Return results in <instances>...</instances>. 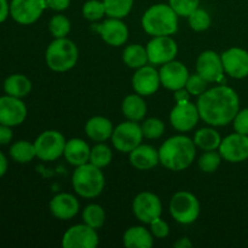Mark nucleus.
I'll return each instance as SVG.
<instances>
[{
    "label": "nucleus",
    "instance_id": "nucleus-1",
    "mask_svg": "<svg viewBox=\"0 0 248 248\" xmlns=\"http://www.w3.org/2000/svg\"><path fill=\"white\" fill-rule=\"evenodd\" d=\"M196 107L202 121L213 127H219L232 123L240 110V98L234 89L219 85L200 94Z\"/></svg>",
    "mask_w": 248,
    "mask_h": 248
},
{
    "label": "nucleus",
    "instance_id": "nucleus-2",
    "mask_svg": "<svg viewBox=\"0 0 248 248\" xmlns=\"http://www.w3.org/2000/svg\"><path fill=\"white\" fill-rule=\"evenodd\" d=\"M196 156V145L191 138L177 135L162 143L159 149L160 164L171 171H183L193 164Z\"/></svg>",
    "mask_w": 248,
    "mask_h": 248
},
{
    "label": "nucleus",
    "instance_id": "nucleus-3",
    "mask_svg": "<svg viewBox=\"0 0 248 248\" xmlns=\"http://www.w3.org/2000/svg\"><path fill=\"white\" fill-rule=\"evenodd\" d=\"M178 17L169 4H155L143 15L142 27L152 36L173 35L178 31Z\"/></svg>",
    "mask_w": 248,
    "mask_h": 248
},
{
    "label": "nucleus",
    "instance_id": "nucleus-4",
    "mask_svg": "<svg viewBox=\"0 0 248 248\" xmlns=\"http://www.w3.org/2000/svg\"><path fill=\"white\" fill-rule=\"evenodd\" d=\"M102 169L91 162L78 166L72 176V186L75 193L85 199H94L103 191L106 186Z\"/></svg>",
    "mask_w": 248,
    "mask_h": 248
},
{
    "label": "nucleus",
    "instance_id": "nucleus-5",
    "mask_svg": "<svg viewBox=\"0 0 248 248\" xmlns=\"http://www.w3.org/2000/svg\"><path fill=\"white\" fill-rule=\"evenodd\" d=\"M79 50L74 41L68 38H57L47 46L45 61L51 70L64 73L77 65Z\"/></svg>",
    "mask_w": 248,
    "mask_h": 248
},
{
    "label": "nucleus",
    "instance_id": "nucleus-6",
    "mask_svg": "<svg viewBox=\"0 0 248 248\" xmlns=\"http://www.w3.org/2000/svg\"><path fill=\"white\" fill-rule=\"evenodd\" d=\"M170 213L179 224H191L200 216V202L190 191H177L170 201Z\"/></svg>",
    "mask_w": 248,
    "mask_h": 248
},
{
    "label": "nucleus",
    "instance_id": "nucleus-7",
    "mask_svg": "<svg viewBox=\"0 0 248 248\" xmlns=\"http://www.w3.org/2000/svg\"><path fill=\"white\" fill-rule=\"evenodd\" d=\"M65 143L67 140L60 131H44L34 140L36 157L43 161H55L64 153Z\"/></svg>",
    "mask_w": 248,
    "mask_h": 248
},
{
    "label": "nucleus",
    "instance_id": "nucleus-8",
    "mask_svg": "<svg viewBox=\"0 0 248 248\" xmlns=\"http://www.w3.org/2000/svg\"><path fill=\"white\" fill-rule=\"evenodd\" d=\"M144 138L142 132V127L136 121H125L121 123L114 128L111 135V143L114 148L120 153H131L135 148L142 144Z\"/></svg>",
    "mask_w": 248,
    "mask_h": 248
},
{
    "label": "nucleus",
    "instance_id": "nucleus-9",
    "mask_svg": "<svg viewBox=\"0 0 248 248\" xmlns=\"http://www.w3.org/2000/svg\"><path fill=\"white\" fill-rule=\"evenodd\" d=\"M46 9V0H11L10 17L16 23L29 26L35 23Z\"/></svg>",
    "mask_w": 248,
    "mask_h": 248
},
{
    "label": "nucleus",
    "instance_id": "nucleus-10",
    "mask_svg": "<svg viewBox=\"0 0 248 248\" xmlns=\"http://www.w3.org/2000/svg\"><path fill=\"white\" fill-rule=\"evenodd\" d=\"M145 48H147L148 60L153 65H162L171 62L178 53V46L171 35L153 36Z\"/></svg>",
    "mask_w": 248,
    "mask_h": 248
},
{
    "label": "nucleus",
    "instance_id": "nucleus-11",
    "mask_svg": "<svg viewBox=\"0 0 248 248\" xmlns=\"http://www.w3.org/2000/svg\"><path fill=\"white\" fill-rule=\"evenodd\" d=\"M133 215L140 223L150 224L154 219L161 217L162 203L159 196L150 191H142L132 202Z\"/></svg>",
    "mask_w": 248,
    "mask_h": 248
},
{
    "label": "nucleus",
    "instance_id": "nucleus-12",
    "mask_svg": "<svg viewBox=\"0 0 248 248\" xmlns=\"http://www.w3.org/2000/svg\"><path fill=\"white\" fill-rule=\"evenodd\" d=\"M98 244L99 237L96 229L85 223L70 227L62 237L63 248H94Z\"/></svg>",
    "mask_w": 248,
    "mask_h": 248
},
{
    "label": "nucleus",
    "instance_id": "nucleus-13",
    "mask_svg": "<svg viewBox=\"0 0 248 248\" xmlns=\"http://www.w3.org/2000/svg\"><path fill=\"white\" fill-rule=\"evenodd\" d=\"M92 31H97L104 43L114 47L123 46L128 39L127 26L120 18L108 17L102 23L92 24Z\"/></svg>",
    "mask_w": 248,
    "mask_h": 248
},
{
    "label": "nucleus",
    "instance_id": "nucleus-14",
    "mask_svg": "<svg viewBox=\"0 0 248 248\" xmlns=\"http://www.w3.org/2000/svg\"><path fill=\"white\" fill-rule=\"evenodd\" d=\"M28 115V109L22 98L4 94L0 97V124L16 127L22 125Z\"/></svg>",
    "mask_w": 248,
    "mask_h": 248
},
{
    "label": "nucleus",
    "instance_id": "nucleus-15",
    "mask_svg": "<svg viewBox=\"0 0 248 248\" xmlns=\"http://www.w3.org/2000/svg\"><path fill=\"white\" fill-rule=\"evenodd\" d=\"M218 152L228 162L237 164L248 159V136L241 133H232L223 138Z\"/></svg>",
    "mask_w": 248,
    "mask_h": 248
},
{
    "label": "nucleus",
    "instance_id": "nucleus-16",
    "mask_svg": "<svg viewBox=\"0 0 248 248\" xmlns=\"http://www.w3.org/2000/svg\"><path fill=\"white\" fill-rule=\"evenodd\" d=\"M196 73L207 82L222 81L225 72L220 55L212 50L201 52L196 60Z\"/></svg>",
    "mask_w": 248,
    "mask_h": 248
},
{
    "label": "nucleus",
    "instance_id": "nucleus-17",
    "mask_svg": "<svg viewBox=\"0 0 248 248\" xmlns=\"http://www.w3.org/2000/svg\"><path fill=\"white\" fill-rule=\"evenodd\" d=\"M200 120L196 104L190 102L177 103L170 113V123L173 126L174 130L179 132H189L198 125Z\"/></svg>",
    "mask_w": 248,
    "mask_h": 248
},
{
    "label": "nucleus",
    "instance_id": "nucleus-18",
    "mask_svg": "<svg viewBox=\"0 0 248 248\" xmlns=\"http://www.w3.org/2000/svg\"><path fill=\"white\" fill-rule=\"evenodd\" d=\"M225 74L234 79L248 77V51L241 47H230L220 55Z\"/></svg>",
    "mask_w": 248,
    "mask_h": 248
},
{
    "label": "nucleus",
    "instance_id": "nucleus-19",
    "mask_svg": "<svg viewBox=\"0 0 248 248\" xmlns=\"http://www.w3.org/2000/svg\"><path fill=\"white\" fill-rule=\"evenodd\" d=\"M161 85L171 91H177L186 87V80L189 78V70L179 61H171L161 65L159 70Z\"/></svg>",
    "mask_w": 248,
    "mask_h": 248
},
{
    "label": "nucleus",
    "instance_id": "nucleus-20",
    "mask_svg": "<svg viewBox=\"0 0 248 248\" xmlns=\"http://www.w3.org/2000/svg\"><path fill=\"white\" fill-rule=\"evenodd\" d=\"M161 85L160 74L154 65H144L138 69L132 77V87L136 93L143 97L152 96L159 90Z\"/></svg>",
    "mask_w": 248,
    "mask_h": 248
},
{
    "label": "nucleus",
    "instance_id": "nucleus-21",
    "mask_svg": "<svg viewBox=\"0 0 248 248\" xmlns=\"http://www.w3.org/2000/svg\"><path fill=\"white\" fill-rule=\"evenodd\" d=\"M79 201L73 194L61 193L53 196L50 201V211L57 219L68 220L74 218L79 212Z\"/></svg>",
    "mask_w": 248,
    "mask_h": 248
},
{
    "label": "nucleus",
    "instance_id": "nucleus-22",
    "mask_svg": "<svg viewBox=\"0 0 248 248\" xmlns=\"http://www.w3.org/2000/svg\"><path fill=\"white\" fill-rule=\"evenodd\" d=\"M130 164L140 171H148L160 164L159 150L149 144H140L128 153Z\"/></svg>",
    "mask_w": 248,
    "mask_h": 248
},
{
    "label": "nucleus",
    "instance_id": "nucleus-23",
    "mask_svg": "<svg viewBox=\"0 0 248 248\" xmlns=\"http://www.w3.org/2000/svg\"><path fill=\"white\" fill-rule=\"evenodd\" d=\"M90 153H91V148L84 140L72 138L65 143L63 155L70 165L78 167L90 161Z\"/></svg>",
    "mask_w": 248,
    "mask_h": 248
},
{
    "label": "nucleus",
    "instance_id": "nucleus-24",
    "mask_svg": "<svg viewBox=\"0 0 248 248\" xmlns=\"http://www.w3.org/2000/svg\"><path fill=\"white\" fill-rule=\"evenodd\" d=\"M113 131V124L104 116H93V118L89 119L85 125V132H86L87 137L97 143L106 142L107 140L111 138Z\"/></svg>",
    "mask_w": 248,
    "mask_h": 248
},
{
    "label": "nucleus",
    "instance_id": "nucleus-25",
    "mask_svg": "<svg viewBox=\"0 0 248 248\" xmlns=\"http://www.w3.org/2000/svg\"><path fill=\"white\" fill-rule=\"evenodd\" d=\"M147 110V103L143 99V96L138 93L128 94L121 103V111H123L124 116L130 121L140 123V121L144 120Z\"/></svg>",
    "mask_w": 248,
    "mask_h": 248
},
{
    "label": "nucleus",
    "instance_id": "nucleus-26",
    "mask_svg": "<svg viewBox=\"0 0 248 248\" xmlns=\"http://www.w3.org/2000/svg\"><path fill=\"white\" fill-rule=\"evenodd\" d=\"M31 81L28 77L23 74H11L4 80L2 90L5 94L17 97V98H24L28 96L31 91Z\"/></svg>",
    "mask_w": 248,
    "mask_h": 248
},
{
    "label": "nucleus",
    "instance_id": "nucleus-27",
    "mask_svg": "<svg viewBox=\"0 0 248 248\" xmlns=\"http://www.w3.org/2000/svg\"><path fill=\"white\" fill-rule=\"evenodd\" d=\"M153 234L144 227H131L124 234V245L127 248H150L154 244Z\"/></svg>",
    "mask_w": 248,
    "mask_h": 248
},
{
    "label": "nucleus",
    "instance_id": "nucleus-28",
    "mask_svg": "<svg viewBox=\"0 0 248 248\" xmlns=\"http://www.w3.org/2000/svg\"><path fill=\"white\" fill-rule=\"evenodd\" d=\"M194 143L198 148L208 152V150H218L222 137L219 132L212 127H202L198 130L194 135Z\"/></svg>",
    "mask_w": 248,
    "mask_h": 248
},
{
    "label": "nucleus",
    "instance_id": "nucleus-29",
    "mask_svg": "<svg viewBox=\"0 0 248 248\" xmlns=\"http://www.w3.org/2000/svg\"><path fill=\"white\" fill-rule=\"evenodd\" d=\"M9 154L10 157L15 162H18V164H29V162H31L36 157L35 145H34V142L31 143L29 140H17V142L11 144Z\"/></svg>",
    "mask_w": 248,
    "mask_h": 248
},
{
    "label": "nucleus",
    "instance_id": "nucleus-30",
    "mask_svg": "<svg viewBox=\"0 0 248 248\" xmlns=\"http://www.w3.org/2000/svg\"><path fill=\"white\" fill-rule=\"evenodd\" d=\"M123 61L128 68H132V69L144 67L149 63L147 48L144 46L140 45V44L128 45L123 52Z\"/></svg>",
    "mask_w": 248,
    "mask_h": 248
},
{
    "label": "nucleus",
    "instance_id": "nucleus-31",
    "mask_svg": "<svg viewBox=\"0 0 248 248\" xmlns=\"http://www.w3.org/2000/svg\"><path fill=\"white\" fill-rule=\"evenodd\" d=\"M82 220L85 224L90 225L93 229H99L106 223V211L101 205L90 203L82 211Z\"/></svg>",
    "mask_w": 248,
    "mask_h": 248
},
{
    "label": "nucleus",
    "instance_id": "nucleus-32",
    "mask_svg": "<svg viewBox=\"0 0 248 248\" xmlns=\"http://www.w3.org/2000/svg\"><path fill=\"white\" fill-rule=\"evenodd\" d=\"M133 2L135 0H103L106 15L113 18L123 19L131 12Z\"/></svg>",
    "mask_w": 248,
    "mask_h": 248
},
{
    "label": "nucleus",
    "instance_id": "nucleus-33",
    "mask_svg": "<svg viewBox=\"0 0 248 248\" xmlns=\"http://www.w3.org/2000/svg\"><path fill=\"white\" fill-rule=\"evenodd\" d=\"M111 160H113V152L103 142L97 143L93 148H91L89 162H91L94 166L103 169V167H107L110 164Z\"/></svg>",
    "mask_w": 248,
    "mask_h": 248
},
{
    "label": "nucleus",
    "instance_id": "nucleus-34",
    "mask_svg": "<svg viewBox=\"0 0 248 248\" xmlns=\"http://www.w3.org/2000/svg\"><path fill=\"white\" fill-rule=\"evenodd\" d=\"M186 18H188L190 28L195 31H207L211 27V23H212L210 14L206 10L201 9V7H198L196 10H194Z\"/></svg>",
    "mask_w": 248,
    "mask_h": 248
},
{
    "label": "nucleus",
    "instance_id": "nucleus-35",
    "mask_svg": "<svg viewBox=\"0 0 248 248\" xmlns=\"http://www.w3.org/2000/svg\"><path fill=\"white\" fill-rule=\"evenodd\" d=\"M70 28H72V24L64 15H55L48 22V31L55 39L67 38Z\"/></svg>",
    "mask_w": 248,
    "mask_h": 248
},
{
    "label": "nucleus",
    "instance_id": "nucleus-36",
    "mask_svg": "<svg viewBox=\"0 0 248 248\" xmlns=\"http://www.w3.org/2000/svg\"><path fill=\"white\" fill-rule=\"evenodd\" d=\"M222 155L217 150H208L205 152L199 159L198 165L200 170L205 173H213L218 170L222 162Z\"/></svg>",
    "mask_w": 248,
    "mask_h": 248
},
{
    "label": "nucleus",
    "instance_id": "nucleus-37",
    "mask_svg": "<svg viewBox=\"0 0 248 248\" xmlns=\"http://www.w3.org/2000/svg\"><path fill=\"white\" fill-rule=\"evenodd\" d=\"M82 16L91 22H97L106 16L103 0H87L82 5Z\"/></svg>",
    "mask_w": 248,
    "mask_h": 248
},
{
    "label": "nucleus",
    "instance_id": "nucleus-38",
    "mask_svg": "<svg viewBox=\"0 0 248 248\" xmlns=\"http://www.w3.org/2000/svg\"><path fill=\"white\" fill-rule=\"evenodd\" d=\"M144 138L148 140H157L165 132V124L157 118H149L143 121L140 125Z\"/></svg>",
    "mask_w": 248,
    "mask_h": 248
},
{
    "label": "nucleus",
    "instance_id": "nucleus-39",
    "mask_svg": "<svg viewBox=\"0 0 248 248\" xmlns=\"http://www.w3.org/2000/svg\"><path fill=\"white\" fill-rule=\"evenodd\" d=\"M169 5L178 16L188 17L200 5V0H169Z\"/></svg>",
    "mask_w": 248,
    "mask_h": 248
},
{
    "label": "nucleus",
    "instance_id": "nucleus-40",
    "mask_svg": "<svg viewBox=\"0 0 248 248\" xmlns=\"http://www.w3.org/2000/svg\"><path fill=\"white\" fill-rule=\"evenodd\" d=\"M208 82L203 79L198 73L193 75H189L186 84V90L190 93V96H200L207 90Z\"/></svg>",
    "mask_w": 248,
    "mask_h": 248
},
{
    "label": "nucleus",
    "instance_id": "nucleus-41",
    "mask_svg": "<svg viewBox=\"0 0 248 248\" xmlns=\"http://www.w3.org/2000/svg\"><path fill=\"white\" fill-rule=\"evenodd\" d=\"M235 132L248 136V108L241 109L232 120Z\"/></svg>",
    "mask_w": 248,
    "mask_h": 248
},
{
    "label": "nucleus",
    "instance_id": "nucleus-42",
    "mask_svg": "<svg viewBox=\"0 0 248 248\" xmlns=\"http://www.w3.org/2000/svg\"><path fill=\"white\" fill-rule=\"evenodd\" d=\"M149 225H150V232H152L153 236L156 237V239H165V237L169 236L170 227L164 219H161V217L153 220Z\"/></svg>",
    "mask_w": 248,
    "mask_h": 248
},
{
    "label": "nucleus",
    "instance_id": "nucleus-43",
    "mask_svg": "<svg viewBox=\"0 0 248 248\" xmlns=\"http://www.w3.org/2000/svg\"><path fill=\"white\" fill-rule=\"evenodd\" d=\"M14 138V132L12 127L0 124V145H7L12 142Z\"/></svg>",
    "mask_w": 248,
    "mask_h": 248
},
{
    "label": "nucleus",
    "instance_id": "nucleus-44",
    "mask_svg": "<svg viewBox=\"0 0 248 248\" xmlns=\"http://www.w3.org/2000/svg\"><path fill=\"white\" fill-rule=\"evenodd\" d=\"M46 4L53 11H64L69 7L70 0H46Z\"/></svg>",
    "mask_w": 248,
    "mask_h": 248
},
{
    "label": "nucleus",
    "instance_id": "nucleus-45",
    "mask_svg": "<svg viewBox=\"0 0 248 248\" xmlns=\"http://www.w3.org/2000/svg\"><path fill=\"white\" fill-rule=\"evenodd\" d=\"M10 16V2L7 0H0V24L4 23Z\"/></svg>",
    "mask_w": 248,
    "mask_h": 248
},
{
    "label": "nucleus",
    "instance_id": "nucleus-46",
    "mask_svg": "<svg viewBox=\"0 0 248 248\" xmlns=\"http://www.w3.org/2000/svg\"><path fill=\"white\" fill-rule=\"evenodd\" d=\"M174 92H176V93H174V99H176L177 103L188 102L189 98H190V93L186 91V87H184V89H181V90H177V91H174Z\"/></svg>",
    "mask_w": 248,
    "mask_h": 248
},
{
    "label": "nucleus",
    "instance_id": "nucleus-47",
    "mask_svg": "<svg viewBox=\"0 0 248 248\" xmlns=\"http://www.w3.org/2000/svg\"><path fill=\"white\" fill-rule=\"evenodd\" d=\"M7 169H9V161H7V157L5 156L4 153L0 152V178L6 174Z\"/></svg>",
    "mask_w": 248,
    "mask_h": 248
},
{
    "label": "nucleus",
    "instance_id": "nucleus-48",
    "mask_svg": "<svg viewBox=\"0 0 248 248\" xmlns=\"http://www.w3.org/2000/svg\"><path fill=\"white\" fill-rule=\"evenodd\" d=\"M173 246L176 248H190L193 247V242L190 241L189 237H181L174 242Z\"/></svg>",
    "mask_w": 248,
    "mask_h": 248
}]
</instances>
